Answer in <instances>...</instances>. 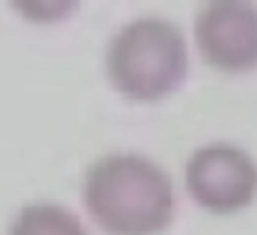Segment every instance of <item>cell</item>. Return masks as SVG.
<instances>
[{"mask_svg":"<svg viewBox=\"0 0 257 235\" xmlns=\"http://www.w3.org/2000/svg\"><path fill=\"white\" fill-rule=\"evenodd\" d=\"M188 72V47L169 20L147 17L124 25L108 47V75L130 100H163L180 89Z\"/></svg>","mask_w":257,"mask_h":235,"instance_id":"7a4b0ae2","label":"cell"},{"mask_svg":"<svg viewBox=\"0 0 257 235\" xmlns=\"http://www.w3.org/2000/svg\"><path fill=\"white\" fill-rule=\"evenodd\" d=\"M185 185L210 213H238L257 196V163L232 144H207L185 163Z\"/></svg>","mask_w":257,"mask_h":235,"instance_id":"3957f363","label":"cell"},{"mask_svg":"<svg viewBox=\"0 0 257 235\" xmlns=\"http://www.w3.org/2000/svg\"><path fill=\"white\" fill-rule=\"evenodd\" d=\"M83 202L111 235H158L172 224L174 188L158 163L141 155H108L89 169Z\"/></svg>","mask_w":257,"mask_h":235,"instance_id":"6da1fadb","label":"cell"},{"mask_svg":"<svg viewBox=\"0 0 257 235\" xmlns=\"http://www.w3.org/2000/svg\"><path fill=\"white\" fill-rule=\"evenodd\" d=\"M196 45L210 67L238 75L257 67V6L238 0L205 3L196 14Z\"/></svg>","mask_w":257,"mask_h":235,"instance_id":"277c9868","label":"cell"},{"mask_svg":"<svg viewBox=\"0 0 257 235\" xmlns=\"http://www.w3.org/2000/svg\"><path fill=\"white\" fill-rule=\"evenodd\" d=\"M9 235H89V232L78 221V216L64 210L61 205L36 202V205H25L20 210Z\"/></svg>","mask_w":257,"mask_h":235,"instance_id":"5b68a950","label":"cell"}]
</instances>
